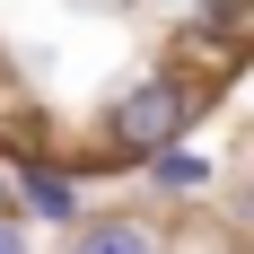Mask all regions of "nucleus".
<instances>
[{
    "mask_svg": "<svg viewBox=\"0 0 254 254\" xmlns=\"http://www.w3.org/2000/svg\"><path fill=\"white\" fill-rule=\"evenodd\" d=\"M202 114H210V88H193V79L167 62V70L131 79L123 97L97 114V149H105V158H131V167H149V158H158V149H176Z\"/></svg>",
    "mask_w": 254,
    "mask_h": 254,
    "instance_id": "1",
    "label": "nucleus"
},
{
    "mask_svg": "<svg viewBox=\"0 0 254 254\" xmlns=\"http://www.w3.org/2000/svg\"><path fill=\"white\" fill-rule=\"evenodd\" d=\"M62 254H176V228L158 210H79Z\"/></svg>",
    "mask_w": 254,
    "mask_h": 254,
    "instance_id": "2",
    "label": "nucleus"
},
{
    "mask_svg": "<svg viewBox=\"0 0 254 254\" xmlns=\"http://www.w3.org/2000/svg\"><path fill=\"white\" fill-rule=\"evenodd\" d=\"M9 210H35V219H79V176L62 158H18V176H9Z\"/></svg>",
    "mask_w": 254,
    "mask_h": 254,
    "instance_id": "3",
    "label": "nucleus"
},
{
    "mask_svg": "<svg viewBox=\"0 0 254 254\" xmlns=\"http://www.w3.org/2000/svg\"><path fill=\"white\" fill-rule=\"evenodd\" d=\"M140 184H149L158 202H202V193H219V158L193 149V140H176V149H158L140 167Z\"/></svg>",
    "mask_w": 254,
    "mask_h": 254,
    "instance_id": "4",
    "label": "nucleus"
},
{
    "mask_svg": "<svg viewBox=\"0 0 254 254\" xmlns=\"http://www.w3.org/2000/svg\"><path fill=\"white\" fill-rule=\"evenodd\" d=\"M0 254H35V237H26L18 219H0Z\"/></svg>",
    "mask_w": 254,
    "mask_h": 254,
    "instance_id": "5",
    "label": "nucleus"
},
{
    "mask_svg": "<svg viewBox=\"0 0 254 254\" xmlns=\"http://www.w3.org/2000/svg\"><path fill=\"white\" fill-rule=\"evenodd\" d=\"M0 219H18V210H9V176H0Z\"/></svg>",
    "mask_w": 254,
    "mask_h": 254,
    "instance_id": "6",
    "label": "nucleus"
},
{
    "mask_svg": "<svg viewBox=\"0 0 254 254\" xmlns=\"http://www.w3.org/2000/svg\"><path fill=\"white\" fill-rule=\"evenodd\" d=\"M176 254H202V246H176Z\"/></svg>",
    "mask_w": 254,
    "mask_h": 254,
    "instance_id": "7",
    "label": "nucleus"
}]
</instances>
